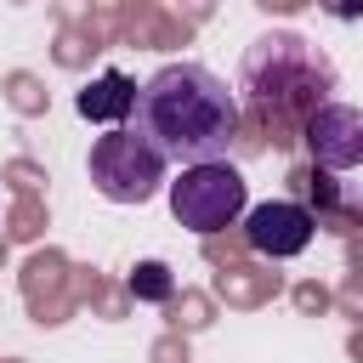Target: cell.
<instances>
[{
  "instance_id": "obj_1",
  "label": "cell",
  "mask_w": 363,
  "mask_h": 363,
  "mask_svg": "<svg viewBox=\"0 0 363 363\" xmlns=\"http://www.w3.org/2000/svg\"><path fill=\"white\" fill-rule=\"evenodd\" d=\"M136 130L164 164H216L238 136V96L204 62H164L136 91Z\"/></svg>"
},
{
  "instance_id": "obj_2",
  "label": "cell",
  "mask_w": 363,
  "mask_h": 363,
  "mask_svg": "<svg viewBox=\"0 0 363 363\" xmlns=\"http://www.w3.org/2000/svg\"><path fill=\"white\" fill-rule=\"evenodd\" d=\"M335 85V68H329V57L312 45V40H301V34H289V28H278V34H261L255 45H250V57H244V91L261 102V108H306V119L323 108V91Z\"/></svg>"
},
{
  "instance_id": "obj_3",
  "label": "cell",
  "mask_w": 363,
  "mask_h": 363,
  "mask_svg": "<svg viewBox=\"0 0 363 363\" xmlns=\"http://www.w3.org/2000/svg\"><path fill=\"white\" fill-rule=\"evenodd\" d=\"M85 170H91V187L108 199V204H147L159 187H164V159H159V147L136 130V125H119V130H102L96 142H91V159H85Z\"/></svg>"
},
{
  "instance_id": "obj_4",
  "label": "cell",
  "mask_w": 363,
  "mask_h": 363,
  "mask_svg": "<svg viewBox=\"0 0 363 363\" xmlns=\"http://www.w3.org/2000/svg\"><path fill=\"white\" fill-rule=\"evenodd\" d=\"M250 210V187L244 176L216 159V164H187L176 182H170V216L187 227V233H221L233 221H244Z\"/></svg>"
},
{
  "instance_id": "obj_5",
  "label": "cell",
  "mask_w": 363,
  "mask_h": 363,
  "mask_svg": "<svg viewBox=\"0 0 363 363\" xmlns=\"http://www.w3.org/2000/svg\"><path fill=\"white\" fill-rule=\"evenodd\" d=\"M312 233H318V221H312V210H301L295 199H267V204L244 210V244H250L255 255H267V261L301 255V250L312 244Z\"/></svg>"
},
{
  "instance_id": "obj_6",
  "label": "cell",
  "mask_w": 363,
  "mask_h": 363,
  "mask_svg": "<svg viewBox=\"0 0 363 363\" xmlns=\"http://www.w3.org/2000/svg\"><path fill=\"white\" fill-rule=\"evenodd\" d=\"M306 153L323 170H357L363 164V108L352 102H323L306 119Z\"/></svg>"
},
{
  "instance_id": "obj_7",
  "label": "cell",
  "mask_w": 363,
  "mask_h": 363,
  "mask_svg": "<svg viewBox=\"0 0 363 363\" xmlns=\"http://www.w3.org/2000/svg\"><path fill=\"white\" fill-rule=\"evenodd\" d=\"M136 79L130 74H119V68H108V74H96L79 96H74V108L85 113V119H96V125H108V130H119L130 113H136Z\"/></svg>"
},
{
  "instance_id": "obj_8",
  "label": "cell",
  "mask_w": 363,
  "mask_h": 363,
  "mask_svg": "<svg viewBox=\"0 0 363 363\" xmlns=\"http://www.w3.org/2000/svg\"><path fill=\"white\" fill-rule=\"evenodd\" d=\"M170 289H176V284H170V267H164V261H142V267L130 272V295H136V301H170Z\"/></svg>"
}]
</instances>
